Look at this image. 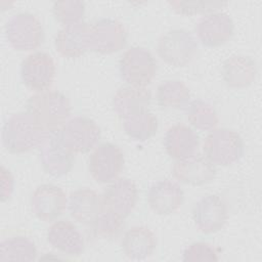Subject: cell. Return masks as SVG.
<instances>
[{
	"instance_id": "ac0fdd59",
	"label": "cell",
	"mask_w": 262,
	"mask_h": 262,
	"mask_svg": "<svg viewBox=\"0 0 262 262\" xmlns=\"http://www.w3.org/2000/svg\"><path fill=\"white\" fill-rule=\"evenodd\" d=\"M56 50L64 57L75 58L90 49V24L80 21L63 26L55 36Z\"/></svg>"
},
{
	"instance_id": "1f68e13d",
	"label": "cell",
	"mask_w": 262,
	"mask_h": 262,
	"mask_svg": "<svg viewBox=\"0 0 262 262\" xmlns=\"http://www.w3.org/2000/svg\"><path fill=\"white\" fill-rule=\"evenodd\" d=\"M217 249L206 242H194L187 246L182 253V261L186 262H208L218 261Z\"/></svg>"
},
{
	"instance_id": "d6986e66",
	"label": "cell",
	"mask_w": 262,
	"mask_h": 262,
	"mask_svg": "<svg viewBox=\"0 0 262 262\" xmlns=\"http://www.w3.org/2000/svg\"><path fill=\"white\" fill-rule=\"evenodd\" d=\"M147 204L159 215H169L177 211L184 201V193L178 183L164 179L155 182L147 191Z\"/></svg>"
},
{
	"instance_id": "d6a6232c",
	"label": "cell",
	"mask_w": 262,
	"mask_h": 262,
	"mask_svg": "<svg viewBox=\"0 0 262 262\" xmlns=\"http://www.w3.org/2000/svg\"><path fill=\"white\" fill-rule=\"evenodd\" d=\"M1 200L2 202H5L7 199L10 198L12 191H13V177L9 170H7L4 166L1 167Z\"/></svg>"
},
{
	"instance_id": "ba28073f",
	"label": "cell",
	"mask_w": 262,
	"mask_h": 262,
	"mask_svg": "<svg viewBox=\"0 0 262 262\" xmlns=\"http://www.w3.org/2000/svg\"><path fill=\"white\" fill-rule=\"evenodd\" d=\"M125 158L122 149L115 143L103 142L95 147L89 157L88 169L98 183H111L122 172Z\"/></svg>"
},
{
	"instance_id": "52a82bcc",
	"label": "cell",
	"mask_w": 262,
	"mask_h": 262,
	"mask_svg": "<svg viewBox=\"0 0 262 262\" xmlns=\"http://www.w3.org/2000/svg\"><path fill=\"white\" fill-rule=\"evenodd\" d=\"M63 144L74 154L90 151L98 143L101 131L97 123L84 116H77L69 120L59 130Z\"/></svg>"
},
{
	"instance_id": "44dd1931",
	"label": "cell",
	"mask_w": 262,
	"mask_h": 262,
	"mask_svg": "<svg viewBox=\"0 0 262 262\" xmlns=\"http://www.w3.org/2000/svg\"><path fill=\"white\" fill-rule=\"evenodd\" d=\"M199 144L200 140L195 131L183 123L170 126L164 136L167 154L177 161L195 155Z\"/></svg>"
},
{
	"instance_id": "30bf717a",
	"label": "cell",
	"mask_w": 262,
	"mask_h": 262,
	"mask_svg": "<svg viewBox=\"0 0 262 262\" xmlns=\"http://www.w3.org/2000/svg\"><path fill=\"white\" fill-rule=\"evenodd\" d=\"M23 83L37 92L48 90L55 78V63L50 54L36 51L29 54L20 64Z\"/></svg>"
},
{
	"instance_id": "8992f818",
	"label": "cell",
	"mask_w": 262,
	"mask_h": 262,
	"mask_svg": "<svg viewBox=\"0 0 262 262\" xmlns=\"http://www.w3.org/2000/svg\"><path fill=\"white\" fill-rule=\"evenodd\" d=\"M10 45L20 51L38 48L44 41V29L40 19L30 12H19L10 17L5 27Z\"/></svg>"
},
{
	"instance_id": "f546056e",
	"label": "cell",
	"mask_w": 262,
	"mask_h": 262,
	"mask_svg": "<svg viewBox=\"0 0 262 262\" xmlns=\"http://www.w3.org/2000/svg\"><path fill=\"white\" fill-rule=\"evenodd\" d=\"M52 12L55 19L64 26L80 23L85 12V3L77 0L56 1L52 5Z\"/></svg>"
},
{
	"instance_id": "8fae6325",
	"label": "cell",
	"mask_w": 262,
	"mask_h": 262,
	"mask_svg": "<svg viewBox=\"0 0 262 262\" xmlns=\"http://www.w3.org/2000/svg\"><path fill=\"white\" fill-rule=\"evenodd\" d=\"M127 42L124 25L111 17H104L90 24V50L108 54L121 50Z\"/></svg>"
},
{
	"instance_id": "603a6c76",
	"label": "cell",
	"mask_w": 262,
	"mask_h": 262,
	"mask_svg": "<svg viewBox=\"0 0 262 262\" xmlns=\"http://www.w3.org/2000/svg\"><path fill=\"white\" fill-rule=\"evenodd\" d=\"M256 61L243 54L231 55L224 60L221 75L225 84L231 88H245L251 85L257 76Z\"/></svg>"
},
{
	"instance_id": "83f0119b",
	"label": "cell",
	"mask_w": 262,
	"mask_h": 262,
	"mask_svg": "<svg viewBox=\"0 0 262 262\" xmlns=\"http://www.w3.org/2000/svg\"><path fill=\"white\" fill-rule=\"evenodd\" d=\"M189 123L201 131H211L218 123L219 118L215 108L208 102L195 99L189 101L185 107Z\"/></svg>"
},
{
	"instance_id": "ffe728a7",
	"label": "cell",
	"mask_w": 262,
	"mask_h": 262,
	"mask_svg": "<svg viewBox=\"0 0 262 262\" xmlns=\"http://www.w3.org/2000/svg\"><path fill=\"white\" fill-rule=\"evenodd\" d=\"M46 236L50 246L68 256L78 257L84 251V237L72 221H55L49 226Z\"/></svg>"
},
{
	"instance_id": "7c38bea8",
	"label": "cell",
	"mask_w": 262,
	"mask_h": 262,
	"mask_svg": "<svg viewBox=\"0 0 262 262\" xmlns=\"http://www.w3.org/2000/svg\"><path fill=\"white\" fill-rule=\"evenodd\" d=\"M40 160L46 173L60 177L72 170L75 154L63 144L57 131L49 134L40 145Z\"/></svg>"
},
{
	"instance_id": "e0dca14e",
	"label": "cell",
	"mask_w": 262,
	"mask_h": 262,
	"mask_svg": "<svg viewBox=\"0 0 262 262\" xmlns=\"http://www.w3.org/2000/svg\"><path fill=\"white\" fill-rule=\"evenodd\" d=\"M68 209L74 220L91 227L104 209L102 195L88 187L78 188L71 192Z\"/></svg>"
},
{
	"instance_id": "f1b7e54d",
	"label": "cell",
	"mask_w": 262,
	"mask_h": 262,
	"mask_svg": "<svg viewBox=\"0 0 262 262\" xmlns=\"http://www.w3.org/2000/svg\"><path fill=\"white\" fill-rule=\"evenodd\" d=\"M124 226V218L104 207L103 211L91 225L93 233L104 239L117 237Z\"/></svg>"
},
{
	"instance_id": "7a4b0ae2",
	"label": "cell",
	"mask_w": 262,
	"mask_h": 262,
	"mask_svg": "<svg viewBox=\"0 0 262 262\" xmlns=\"http://www.w3.org/2000/svg\"><path fill=\"white\" fill-rule=\"evenodd\" d=\"M48 135L27 111L13 114L2 128L3 145L11 154L30 151L40 146Z\"/></svg>"
},
{
	"instance_id": "4dcf8cb0",
	"label": "cell",
	"mask_w": 262,
	"mask_h": 262,
	"mask_svg": "<svg viewBox=\"0 0 262 262\" xmlns=\"http://www.w3.org/2000/svg\"><path fill=\"white\" fill-rule=\"evenodd\" d=\"M174 11L182 15H193L198 13H210L226 5L220 1H169Z\"/></svg>"
},
{
	"instance_id": "4316f807",
	"label": "cell",
	"mask_w": 262,
	"mask_h": 262,
	"mask_svg": "<svg viewBox=\"0 0 262 262\" xmlns=\"http://www.w3.org/2000/svg\"><path fill=\"white\" fill-rule=\"evenodd\" d=\"M36 257L37 248L26 236H12L0 244V261H34Z\"/></svg>"
},
{
	"instance_id": "6da1fadb",
	"label": "cell",
	"mask_w": 262,
	"mask_h": 262,
	"mask_svg": "<svg viewBox=\"0 0 262 262\" xmlns=\"http://www.w3.org/2000/svg\"><path fill=\"white\" fill-rule=\"evenodd\" d=\"M27 112L46 133L59 131L71 114L69 98L57 90H45L32 95L27 101Z\"/></svg>"
},
{
	"instance_id": "cb8c5ba5",
	"label": "cell",
	"mask_w": 262,
	"mask_h": 262,
	"mask_svg": "<svg viewBox=\"0 0 262 262\" xmlns=\"http://www.w3.org/2000/svg\"><path fill=\"white\" fill-rule=\"evenodd\" d=\"M157 247L155 233L144 225L129 228L123 235L121 248L126 257L132 260H144L150 257Z\"/></svg>"
},
{
	"instance_id": "5b68a950",
	"label": "cell",
	"mask_w": 262,
	"mask_h": 262,
	"mask_svg": "<svg viewBox=\"0 0 262 262\" xmlns=\"http://www.w3.org/2000/svg\"><path fill=\"white\" fill-rule=\"evenodd\" d=\"M157 51L166 63L172 67H184L194 58L198 42L191 32L185 29H174L159 38Z\"/></svg>"
},
{
	"instance_id": "9a60e30c",
	"label": "cell",
	"mask_w": 262,
	"mask_h": 262,
	"mask_svg": "<svg viewBox=\"0 0 262 262\" xmlns=\"http://www.w3.org/2000/svg\"><path fill=\"white\" fill-rule=\"evenodd\" d=\"M216 166L210 160L196 154L176 161L172 167V174L175 179L193 186L212 182L216 177Z\"/></svg>"
},
{
	"instance_id": "3957f363",
	"label": "cell",
	"mask_w": 262,
	"mask_h": 262,
	"mask_svg": "<svg viewBox=\"0 0 262 262\" xmlns=\"http://www.w3.org/2000/svg\"><path fill=\"white\" fill-rule=\"evenodd\" d=\"M203 150L215 166H230L238 162L245 150L242 136L233 129L214 128L207 135Z\"/></svg>"
},
{
	"instance_id": "277c9868",
	"label": "cell",
	"mask_w": 262,
	"mask_h": 262,
	"mask_svg": "<svg viewBox=\"0 0 262 262\" xmlns=\"http://www.w3.org/2000/svg\"><path fill=\"white\" fill-rule=\"evenodd\" d=\"M119 72L128 85L146 87L157 74V61L148 49L133 46L121 55Z\"/></svg>"
},
{
	"instance_id": "4fadbf2b",
	"label": "cell",
	"mask_w": 262,
	"mask_h": 262,
	"mask_svg": "<svg viewBox=\"0 0 262 262\" xmlns=\"http://www.w3.org/2000/svg\"><path fill=\"white\" fill-rule=\"evenodd\" d=\"M234 32L232 18L226 12L214 11L204 14L195 26L201 43L207 47H217L230 40Z\"/></svg>"
},
{
	"instance_id": "9c48e42d",
	"label": "cell",
	"mask_w": 262,
	"mask_h": 262,
	"mask_svg": "<svg viewBox=\"0 0 262 262\" xmlns=\"http://www.w3.org/2000/svg\"><path fill=\"white\" fill-rule=\"evenodd\" d=\"M192 219L201 232L206 234L217 232L228 219L227 204L219 194H206L193 205Z\"/></svg>"
},
{
	"instance_id": "484cf974",
	"label": "cell",
	"mask_w": 262,
	"mask_h": 262,
	"mask_svg": "<svg viewBox=\"0 0 262 262\" xmlns=\"http://www.w3.org/2000/svg\"><path fill=\"white\" fill-rule=\"evenodd\" d=\"M158 119L148 110L124 119L125 133L133 140L145 141L151 138L158 130Z\"/></svg>"
},
{
	"instance_id": "5bb4252c",
	"label": "cell",
	"mask_w": 262,
	"mask_h": 262,
	"mask_svg": "<svg viewBox=\"0 0 262 262\" xmlns=\"http://www.w3.org/2000/svg\"><path fill=\"white\" fill-rule=\"evenodd\" d=\"M68 206V198L62 188L46 183L39 185L31 196L33 213L42 221L50 222L59 217Z\"/></svg>"
},
{
	"instance_id": "7402d4cb",
	"label": "cell",
	"mask_w": 262,
	"mask_h": 262,
	"mask_svg": "<svg viewBox=\"0 0 262 262\" xmlns=\"http://www.w3.org/2000/svg\"><path fill=\"white\" fill-rule=\"evenodd\" d=\"M151 92L146 87L125 86L117 90L113 97V107L121 119H127L148 110Z\"/></svg>"
},
{
	"instance_id": "d4e9b609",
	"label": "cell",
	"mask_w": 262,
	"mask_h": 262,
	"mask_svg": "<svg viewBox=\"0 0 262 262\" xmlns=\"http://www.w3.org/2000/svg\"><path fill=\"white\" fill-rule=\"evenodd\" d=\"M189 99V89L180 80H167L158 86L157 100L162 108L185 110Z\"/></svg>"
},
{
	"instance_id": "2e32d148",
	"label": "cell",
	"mask_w": 262,
	"mask_h": 262,
	"mask_svg": "<svg viewBox=\"0 0 262 262\" xmlns=\"http://www.w3.org/2000/svg\"><path fill=\"white\" fill-rule=\"evenodd\" d=\"M102 200L106 209L125 219L137 204V186L129 178H117L106 186L102 193Z\"/></svg>"
}]
</instances>
